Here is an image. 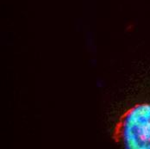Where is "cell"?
<instances>
[{"label": "cell", "mask_w": 150, "mask_h": 149, "mask_svg": "<svg viewBox=\"0 0 150 149\" xmlns=\"http://www.w3.org/2000/svg\"><path fill=\"white\" fill-rule=\"evenodd\" d=\"M113 141L123 148L150 149V105L137 104L118 118Z\"/></svg>", "instance_id": "1"}]
</instances>
